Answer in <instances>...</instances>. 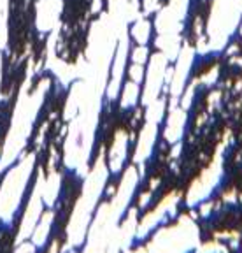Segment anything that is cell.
<instances>
[{
	"label": "cell",
	"mask_w": 242,
	"mask_h": 253,
	"mask_svg": "<svg viewBox=\"0 0 242 253\" xmlns=\"http://www.w3.org/2000/svg\"><path fill=\"white\" fill-rule=\"evenodd\" d=\"M214 71V81L193 84L183 132L175 141L179 151L174 157L169 183V197H179L175 210L171 211L175 225L184 218L191 186L214 164L219 146L242 111V16L218 49Z\"/></svg>",
	"instance_id": "6da1fadb"
},
{
	"label": "cell",
	"mask_w": 242,
	"mask_h": 253,
	"mask_svg": "<svg viewBox=\"0 0 242 253\" xmlns=\"http://www.w3.org/2000/svg\"><path fill=\"white\" fill-rule=\"evenodd\" d=\"M77 81L79 79H72L69 83H64L53 71L48 72V78H46L48 88H46L42 104H40L46 113V132L42 135V141H39L37 150L34 151L35 158L30 167V174L23 186L16 210L12 211L9 220H0V253H16L18 236L21 232V225L27 216L28 206L32 202L37 181H39L40 174H44V178H48L55 153L60 148L65 146L69 126V120H65V107H67L69 97Z\"/></svg>",
	"instance_id": "277c9868"
},
{
	"label": "cell",
	"mask_w": 242,
	"mask_h": 253,
	"mask_svg": "<svg viewBox=\"0 0 242 253\" xmlns=\"http://www.w3.org/2000/svg\"><path fill=\"white\" fill-rule=\"evenodd\" d=\"M37 14L39 0H7V37L0 51V160L28 74L32 79L27 95L32 97L49 71L48 49L53 30H40Z\"/></svg>",
	"instance_id": "3957f363"
},
{
	"label": "cell",
	"mask_w": 242,
	"mask_h": 253,
	"mask_svg": "<svg viewBox=\"0 0 242 253\" xmlns=\"http://www.w3.org/2000/svg\"><path fill=\"white\" fill-rule=\"evenodd\" d=\"M162 9L153 11L146 20L149 21V34L146 41V58L142 62V71H140V81L137 88V99L130 106H123L125 93H127L128 83H132V63H134V53L139 47V42L134 36V27L137 21H130L127 25V60H125L123 74L119 81L118 93L114 99L109 97V88H111L112 76H114V63L118 56L119 42L114 46L111 62L107 67V78H105V86H104L102 99H100L99 118L97 126L93 132V142L90 148V153L86 158V172H93L100 158H104L107 178L104 183V188L93 206L90 220H88L86 230H92L93 221L97 220L100 210L104 206L111 204L118 197V190L121 186V181L125 179L127 172L130 169H137L135 164V153L139 148L140 135L144 132V126L147 123V106L144 102V91L147 84V74H149L151 60L156 53H162V49L156 44L158 39V30H156V18Z\"/></svg>",
	"instance_id": "7a4b0ae2"
},
{
	"label": "cell",
	"mask_w": 242,
	"mask_h": 253,
	"mask_svg": "<svg viewBox=\"0 0 242 253\" xmlns=\"http://www.w3.org/2000/svg\"><path fill=\"white\" fill-rule=\"evenodd\" d=\"M200 2H202L207 9H210V11L214 9V4H216V0H200Z\"/></svg>",
	"instance_id": "ba28073f"
},
{
	"label": "cell",
	"mask_w": 242,
	"mask_h": 253,
	"mask_svg": "<svg viewBox=\"0 0 242 253\" xmlns=\"http://www.w3.org/2000/svg\"><path fill=\"white\" fill-rule=\"evenodd\" d=\"M111 11V0H62L56 25L55 58L65 67L86 60L92 30Z\"/></svg>",
	"instance_id": "8992f818"
},
{
	"label": "cell",
	"mask_w": 242,
	"mask_h": 253,
	"mask_svg": "<svg viewBox=\"0 0 242 253\" xmlns=\"http://www.w3.org/2000/svg\"><path fill=\"white\" fill-rule=\"evenodd\" d=\"M179 55L169 60V78L167 72L162 78V86H160V99H163V109L160 122L156 125V134L153 146H151L149 157L144 160V172L139 178V183L135 185L132 197L128 199V204L125 206L123 213L118 218V227H123L127 220L135 211V223L137 227L144 221L147 214L155 213L158 206L165 199H169V183L172 176V164H174L175 142L167 139V126L171 120V104H172V81H174L175 67L179 63Z\"/></svg>",
	"instance_id": "5b68a950"
},
{
	"label": "cell",
	"mask_w": 242,
	"mask_h": 253,
	"mask_svg": "<svg viewBox=\"0 0 242 253\" xmlns=\"http://www.w3.org/2000/svg\"><path fill=\"white\" fill-rule=\"evenodd\" d=\"M53 167L60 176L58 192H56L53 204L49 206V213H51L49 230L44 241L35 246L34 253H51L53 246L56 248V253L64 252L69 243V225H70L75 206L83 197L84 185H86V178L83 174L75 167L65 164V146L55 153Z\"/></svg>",
	"instance_id": "52a82bcc"
}]
</instances>
